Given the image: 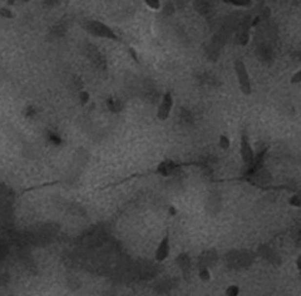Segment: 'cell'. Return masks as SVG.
Listing matches in <instances>:
<instances>
[{"mask_svg":"<svg viewBox=\"0 0 301 296\" xmlns=\"http://www.w3.org/2000/svg\"><path fill=\"white\" fill-rule=\"evenodd\" d=\"M296 266H298L299 270H301V256L296 260Z\"/></svg>","mask_w":301,"mask_h":296,"instance_id":"obj_11","label":"cell"},{"mask_svg":"<svg viewBox=\"0 0 301 296\" xmlns=\"http://www.w3.org/2000/svg\"><path fill=\"white\" fill-rule=\"evenodd\" d=\"M290 83L294 85L296 84H300L301 83V69H299V71H296L295 73H293V76H291V78H290Z\"/></svg>","mask_w":301,"mask_h":296,"instance_id":"obj_10","label":"cell"},{"mask_svg":"<svg viewBox=\"0 0 301 296\" xmlns=\"http://www.w3.org/2000/svg\"><path fill=\"white\" fill-rule=\"evenodd\" d=\"M170 236L167 235L162 238V241L160 242V245L156 249V260L158 261H164L166 258H168L171 252V246H170Z\"/></svg>","mask_w":301,"mask_h":296,"instance_id":"obj_4","label":"cell"},{"mask_svg":"<svg viewBox=\"0 0 301 296\" xmlns=\"http://www.w3.org/2000/svg\"><path fill=\"white\" fill-rule=\"evenodd\" d=\"M144 3L152 10H160L161 8V0H144Z\"/></svg>","mask_w":301,"mask_h":296,"instance_id":"obj_8","label":"cell"},{"mask_svg":"<svg viewBox=\"0 0 301 296\" xmlns=\"http://www.w3.org/2000/svg\"><path fill=\"white\" fill-rule=\"evenodd\" d=\"M223 1L237 6V8H250V6H252V0H223Z\"/></svg>","mask_w":301,"mask_h":296,"instance_id":"obj_5","label":"cell"},{"mask_svg":"<svg viewBox=\"0 0 301 296\" xmlns=\"http://www.w3.org/2000/svg\"><path fill=\"white\" fill-rule=\"evenodd\" d=\"M199 277H200V280H202V281H210V278H211L210 270H208V269L200 270Z\"/></svg>","mask_w":301,"mask_h":296,"instance_id":"obj_9","label":"cell"},{"mask_svg":"<svg viewBox=\"0 0 301 296\" xmlns=\"http://www.w3.org/2000/svg\"><path fill=\"white\" fill-rule=\"evenodd\" d=\"M173 104H175V98L171 92H166L162 96V99L160 102V106L157 107V118L160 120H167L172 113Z\"/></svg>","mask_w":301,"mask_h":296,"instance_id":"obj_2","label":"cell"},{"mask_svg":"<svg viewBox=\"0 0 301 296\" xmlns=\"http://www.w3.org/2000/svg\"><path fill=\"white\" fill-rule=\"evenodd\" d=\"M234 72L241 92H242L245 96H251L252 82L251 78H250L249 71H247V68H246L245 62L241 60V59H235Z\"/></svg>","mask_w":301,"mask_h":296,"instance_id":"obj_1","label":"cell"},{"mask_svg":"<svg viewBox=\"0 0 301 296\" xmlns=\"http://www.w3.org/2000/svg\"><path fill=\"white\" fill-rule=\"evenodd\" d=\"M241 146H240V153L241 158H242L243 163L246 166H250V164L254 163L255 161V152L254 148L251 146V142H250V138L247 136V133L243 132L241 136Z\"/></svg>","mask_w":301,"mask_h":296,"instance_id":"obj_3","label":"cell"},{"mask_svg":"<svg viewBox=\"0 0 301 296\" xmlns=\"http://www.w3.org/2000/svg\"><path fill=\"white\" fill-rule=\"evenodd\" d=\"M219 144H220V147L222 148V150H228V148H230V144H231V142H230V138H228L227 136L221 135L219 137Z\"/></svg>","mask_w":301,"mask_h":296,"instance_id":"obj_7","label":"cell"},{"mask_svg":"<svg viewBox=\"0 0 301 296\" xmlns=\"http://www.w3.org/2000/svg\"><path fill=\"white\" fill-rule=\"evenodd\" d=\"M240 293H241L240 287L237 286V285H230V286L226 287L225 290L226 296H239L240 295Z\"/></svg>","mask_w":301,"mask_h":296,"instance_id":"obj_6","label":"cell"}]
</instances>
